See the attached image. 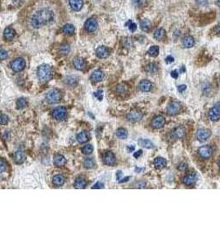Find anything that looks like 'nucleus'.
Returning a JSON list of instances; mask_svg holds the SVG:
<instances>
[{
  "instance_id": "f257e3e1",
  "label": "nucleus",
  "mask_w": 220,
  "mask_h": 248,
  "mask_svg": "<svg viewBox=\"0 0 220 248\" xmlns=\"http://www.w3.org/2000/svg\"><path fill=\"white\" fill-rule=\"evenodd\" d=\"M54 13L49 8H41L31 17V25L36 29H39L44 25H47L54 21Z\"/></svg>"
},
{
  "instance_id": "f03ea898",
  "label": "nucleus",
  "mask_w": 220,
  "mask_h": 248,
  "mask_svg": "<svg viewBox=\"0 0 220 248\" xmlns=\"http://www.w3.org/2000/svg\"><path fill=\"white\" fill-rule=\"evenodd\" d=\"M37 77L41 82L49 81L53 76V71L49 65H42L37 69Z\"/></svg>"
},
{
  "instance_id": "7ed1b4c3",
  "label": "nucleus",
  "mask_w": 220,
  "mask_h": 248,
  "mask_svg": "<svg viewBox=\"0 0 220 248\" xmlns=\"http://www.w3.org/2000/svg\"><path fill=\"white\" fill-rule=\"evenodd\" d=\"M60 99H61V93L58 89H54L50 90L46 95V100L50 104H57L59 103Z\"/></svg>"
},
{
  "instance_id": "20e7f679",
  "label": "nucleus",
  "mask_w": 220,
  "mask_h": 248,
  "mask_svg": "<svg viewBox=\"0 0 220 248\" xmlns=\"http://www.w3.org/2000/svg\"><path fill=\"white\" fill-rule=\"evenodd\" d=\"M52 117L58 121H62L66 118L67 109L64 107H58L52 111Z\"/></svg>"
},
{
  "instance_id": "39448f33",
  "label": "nucleus",
  "mask_w": 220,
  "mask_h": 248,
  "mask_svg": "<svg viewBox=\"0 0 220 248\" xmlns=\"http://www.w3.org/2000/svg\"><path fill=\"white\" fill-rule=\"evenodd\" d=\"M181 109V104L179 102L173 101L167 107V113L168 115L175 116L180 113Z\"/></svg>"
},
{
  "instance_id": "423d86ee",
  "label": "nucleus",
  "mask_w": 220,
  "mask_h": 248,
  "mask_svg": "<svg viewBox=\"0 0 220 248\" xmlns=\"http://www.w3.org/2000/svg\"><path fill=\"white\" fill-rule=\"evenodd\" d=\"M26 66V61L23 58H17L11 63V67L12 71L15 72H20L23 71Z\"/></svg>"
},
{
  "instance_id": "0eeeda50",
  "label": "nucleus",
  "mask_w": 220,
  "mask_h": 248,
  "mask_svg": "<svg viewBox=\"0 0 220 248\" xmlns=\"http://www.w3.org/2000/svg\"><path fill=\"white\" fill-rule=\"evenodd\" d=\"M209 117L211 121H218L220 119V102L217 103L209 111Z\"/></svg>"
},
{
  "instance_id": "6e6552de",
  "label": "nucleus",
  "mask_w": 220,
  "mask_h": 248,
  "mask_svg": "<svg viewBox=\"0 0 220 248\" xmlns=\"http://www.w3.org/2000/svg\"><path fill=\"white\" fill-rule=\"evenodd\" d=\"M212 153H213L212 147L208 145L202 146L198 149V154L203 159H209V157L212 156Z\"/></svg>"
},
{
  "instance_id": "1a4fd4ad",
  "label": "nucleus",
  "mask_w": 220,
  "mask_h": 248,
  "mask_svg": "<svg viewBox=\"0 0 220 248\" xmlns=\"http://www.w3.org/2000/svg\"><path fill=\"white\" fill-rule=\"evenodd\" d=\"M211 137V131L205 128H200L196 132V138L200 141H205Z\"/></svg>"
},
{
  "instance_id": "9d476101",
  "label": "nucleus",
  "mask_w": 220,
  "mask_h": 248,
  "mask_svg": "<svg viewBox=\"0 0 220 248\" xmlns=\"http://www.w3.org/2000/svg\"><path fill=\"white\" fill-rule=\"evenodd\" d=\"M103 163L107 166H113L115 164V156L111 152H106L102 156Z\"/></svg>"
},
{
  "instance_id": "9b49d317",
  "label": "nucleus",
  "mask_w": 220,
  "mask_h": 248,
  "mask_svg": "<svg viewBox=\"0 0 220 248\" xmlns=\"http://www.w3.org/2000/svg\"><path fill=\"white\" fill-rule=\"evenodd\" d=\"M143 113L140 111H131L129 113L126 118L128 119L129 122H140L141 119L143 118Z\"/></svg>"
},
{
  "instance_id": "f8f14e48",
  "label": "nucleus",
  "mask_w": 220,
  "mask_h": 248,
  "mask_svg": "<svg viewBox=\"0 0 220 248\" xmlns=\"http://www.w3.org/2000/svg\"><path fill=\"white\" fill-rule=\"evenodd\" d=\"M166 120L162 116H158L156 118H154L152 121V127L156 128V129H159L162 128V127L165 125Z\"/></svg>"
},
{
  "instance_id": "ddd939ff",
  "label": "nucleus",
  "mask_w": 220,
  "mask_h": 248,
  "mask_svg": "<svg viewBox=\"0 0 220 248\" xmlns=\"http://www.w3.org/2000/svg\"><path fill=\"white\" fill-rule=\"evenodd\" d=\"M85 28L88 32H93L97 28V22L95 19L89 18L85 22Z\"/></svg>"
},
{
  "instance_id": "4468645a",
  "label": "nucleus",
  "mask_w": 220,
  "mask_h": 248,
  "mask_svg": "<svg viewBox=\"0 0 220 248\" xmlns=\"http://www.w3.org/2000/svg\"><path fill=\"white\" fill-rule=\"evenodd\" d=\"M96 54L97 57H99L101 59H105V58H107L109 56L110 52L106 46H100L96 49Z\"/></svg>"
},
{
  "instance_id": "2eb2a0df",
  "label": "nucleus",
  "mask_w": 220,
  "mask_h": 248,
  "mask_svg": "<svg viewBox=\"0 0 220 248\" xmlns=\"http://www.w3.org/2000/svg\"><path fill=\"white\" fill-rule=\"evenodd\" d=\"M197 181V177L195 174H187L184 177L183 180V184L185 185H187V186H191V185H194L195 183Z\"/></svg>"
},
{
  "instance_id": "dca6fc26",
  "label": "nucleus",
  "mask_w": 220,
  "mask_h": 248,
  "mask_svg": "<svg viewBox=\"0 0 220 248\" xmlns=\"http://www.w3.org/2000/svg\"><path fill=\"white\" fill-rule=\"evenodd\" d=\"M139 87H140V89L141 91H143V92H148V91H150L151 89H152L153 84H152L149 80L143 79V80H142V81L140 83Z\"/></svg>"
},
{
  "instance_id": "f3484780",
  "label": "nucleus",
  "mask_w": 220,
  "mask_h": 248,
  "mask_svg": "<svg viewBox=\"0 0 220 248\" xmlns=\"http://www.w3.org/2000/svg\"><path fill=\"white\" fill-rule=\"evenodd\" d=\"M54 164H55V166L58 167L64 166L66 164V159L63 155H59V154L56 155L54 157Z\"/></svg>"
},
{
  "instance_id": "a211bd4d",
  "label": "nucleus",
  "mask_w": 220,
  "mask_h": 248,
  "mask_svg": "<svg viewBox=\"0 0 220 248\" xmlns=\"http://www.w3.org/2000/svg\"><path fill=\"white\" fill-rule=\"evenodd\" d=\"M69 4L74 11H79L83 6V0H69Z\"/></svg>"
},
{
  "instance_id": "6ab92c4d",
  "label": "nucleus",
  "mask_w": 220,
  "mask_h": 248,
  "mask_svg": "<svg viewBox=\"0 0 220 248\" xmlns=\"http://www.w3.org/2000/svg\"><path fill=\"white\" fill-rule=\"evenodd\" d=\"M14 160L15 162L17 164H22L25 161V159H26V156H25V154L24 152L22 151H17V152L14 153Z\"/></svg>"
},
{
  "instance_id": "aec40b11",
  "label": "nucleus",
  "mask_w": 220,
  "mask_h": 248,
  "mask_svg": "<svg viewBox=\"0 0 220 248\" xmlns=\"http://www.w3.org/2000/svg\"><path fill=\"white\" fill-rule=\"evenodd\" d=\"M153 165L157 169H163L167 166V160L162 157H157L154 160Z\"/></svg>"
},
{
  "instance_id": "412c9836",
  "label": "nucleus",
  "mask_w": 220,
  "mask_h": 248,
  "mask_svg": "<svg viewBox=\"0 0 220 248\" xmlns=\"http://www.w3.org/2000/svg\"><path fill=\"white\" fill-rule=\"evenodd\" d=\"M185 134H186V132H185V129L183 127H176L175 129L173 130L172 137L176 139H180V138L184 137Z\"/></svg>"
},
{
  "instance_id": "4be33fe9",
  "label": "nucleus",
  "mask_w": 220,
  "mask_h": 248,
  "mask_svg": "<svg viewBox=\"0 0 220 248\" xmlns=\"http://www.w3.org/2000/svg\"><path fill=\"white\" fill-rule=\"evenodd\" d=\"M90 139V135L88 132H82L77 135V141L79 143H86Z\"/></svg>"
},
{
  "instance_id": "5701e85b",
  "label": "nucleus",
  "mask_w": 220,
  "mask_h": 248,
  "mask_svg": "<svg viewBox=\"0 0 220 248\" xmlns=\"http://www.w3.org/2000/svg\"><path fill=\"white\" fill-rule=\"evenodd\" d=\"M52 182L53 184L57 186V187H59V186H62L64 184L65 182V179L64 177L61 175V174H56L53 177V180H52Z\"/></svg>"
},
{
  "instance_id": "b1692460",
  "label": "nucleus",
  "mask_w": 220,
  "mask_h": 248,
  "mask_svg": "<svg viewBox=\"0 0 220 248\" xmlns=\"http://www.w3.org/2000/svg\"><path fill=\"white\" fill-rule=\"evenodd\" d=\"M73 65H74V67H75L77 70H78V71L83 70L85 67L84 60L83 59V58H80V57L75 58L74 60H73Z\"/></svg>"
},
{
  "instance_id": "393cba45",
  "label": "nucleus",
  "mask_w": 220,
  "mask_h": 248,
  "mask_svg": "<svg viewBox=\"0 0 220 248\" xmlns=\"http://www.w3.org/2000/svg\"><path fill=\"white\" fill-rule=\"evenodd\" d=\"M87 186V181L84 178H77L74 182V188L77 189H84Z\"/></svg>"
},
{
  "instance_id": "a878e982",
  "label": "nucleus",
  "mask_w": 220,
  "mask_h": 248,
  "mask_svg": "<svg viewBox=\"0 0 220 248\" xmlns=\"http://www.w3.org/2000/svg\"><path fill=\"white\" fill-rule=\"evenodd\" d=\"M15 34H16L15 30L12 27H7L6 29L4 30V37H5V39H7L8 41H11L14 38Z\"/></svg>"
},
{
  "instance_id": "bb28decb",
  "label": "nucleus",
  "mask_w": 220,
  "mask_h": 248,
  "mask_svg": "<svg viewBox=\"0 0 220 248\" xmlns=\"http://www.w3.org/2000/svg\"><path fill=\"white\" fill-rule=\"evenodd\" d=\"M103 77H104V74H103L102 71L97 70V71H95L92 73L91 79L93 82H99L102 79Z\"/></svg>"
},
{
  "instance_id": "cd10ccee",
  "label": "nucleus",
  "mask_w": 220,
  "mask_h": 248,
  "mask_svg": "<svg viewBox=\"0 0 220 248\" xmlns=\"http://www.w3.org/2000/svg\"><path fill=\"white\" fill-rule=\"evenodd\" d=\"M194 45V37L191 36H187L184 38L183 40V46L186 48H191L193 47Z\"/></svg>"
},
{
  "instance_id": "c85d7f7f",
  "label": "nucleus",
  "mask_w": 220,
  "mask_h": 248,
  "mask_svg": "<svg viewBox=\"0 0 220 248\" xmlns=\"http://www.w3.org/2000/svg\"><path fill=\"white\" fill-rule=\"evenodd\" d=\"M138 143L140 146H143V147H145V148H153V142L148 140V139H140L138 141Z\"/></svg>"
},
{
  "instance_id": "c756f323",
  "label": "nucleus",
  "mask_w": 220,
  "mask_h": 248,
  "mask_svg": "<svg viewBox=\"0 0 220 248\" xmlns=\"http://www.w3.org/2000/svg\"><path fill=\"white\" fill-rule=\"evenodd\" d=\"M115 90H116V93H117L118 94H120V95H125V94H126L127 93H128V86L126 85H124V84H121V85H119L116 87V89H115Z\"/></svg>"
},
{
  "instance_id": "7c9ffc66",
  "label": "nucleus",
  "mask_w": 220,
  "mask_h": 248,
  "mask_svg": "<svg viewBox=\"0 0 220 248\" xmlns=\"http://www.w3.org/2000/svg\"><path fill=\"white\" fill-rule=\"evenodd\" d=\"M140 27L143 32H148L151 27V22L148 19H143L140 22Z\"/></svg>"
},
{
  "instance_id": "2f4dec72",
  "label": "nucleus",
  "mask_w": 220,
  "mask_h": 248,
  "mask_svg": "<svg viewBox=\"0 0 220 248\" xmlns=\"http://www.w3.org/2000/svg\"><path fill=\"white\" fill-rule=\"evenodd\" d=\"M165 30L162 28H159L154 32V38L158 41H161L165 37Z\"/></svg>"
},
{
  "instance_id": "473e14b6",
  "label": "nucleus",
  "mask_w": 220,
  "mask_h": 248,
  "mask_svg": "<svg viewBox=\"0 0 220 248\" xmlns=\"http://www.w3.org/2000/svg\"><path fill=\"white\" fill-rule=\"evenodd\" d=\"M63 32L65 33L66 35H72V34L74 33V31H75V28L73 25L71 24H66L64 26H63Z\"/></svg>"
},
{
  "instance_id": "72a5a7b5",
  "label": "nucleus",
  "mask_w": 220,
  "mask_h": 248,
  "mask_svg": "<svg viewBox=\"0 0 220 248\" xmlns=\"http://www.w3.org/2000/svg\"><path fill=\"white\" fill-rule=\"evenodd\" d=\"M116 136H117L120 139H125L126 137H128V132L127 130L123 128V127H121L119 128L116 131Z\"/></svg>"
},
{
  "instance_id": "f704fd0d",
  "label": "nucleus",
  "mask_w": 220,
  "mask_h": 248,
  "mask_svg": "<svg viewBox=\"0 0 220 248\" xmlns=\"http://www.w3.org/2000/svg\"><path fill=\"white\" fill-rule=\"evenodd\" d=\"M158 70V65L155 63L149 64V65H148V66L146 67V71L148 73H149V74H155V73H157Z\"/></svg>"
},
{
  "instance_id": "c9c22d12",
  "label": "nucleus",
  "mask_w": 220,
  "mask_h": 248,
  "mask_svg": "<svg viewBox=\"0 0 220 248\" xmlns=\"http://www.w3.org/2000/svg\"><path fill=\"white\" fill-rule=\"evenodd\" d=\"M83 166L87 169H92L93 167H95L96 166L95 160H94V159H92V158H88V159L84 160Z\"/></svg>"
},
{
  "instance_id": "e433bc0d",
  "label": "nucleus",
  "mask_w": 220,
  "mask_h": 248,
  "mask_svg": "<svg viewBox=\"0 0 220 248\" xmlns=\"http://www.w3.org/2000/svg\"><path fill=\"white\" fill-rule=\"evenodd\" d=\"M148 53L151 56L156 57V56L158 55V53H159V47H158V46H151L150 48L148 49Z\"/></svg>"
},
{
  "instance_id": "4c0bfd02",
  "label": "nucleus",
  "mask_w": 220,
  "mask_h": 248,
  "mask_svg": "<svg viewBox=\"0 0 220 248\" xmlns=\"http://www.w3.org/2000/svg\"><path fill=\"white\" fill-rule=\"evenodd\" d=\"M93 152V146L91 144H88L82 148V152L84 155H90Z\"/></svg>"
},
{
  "instance_id": "58836bf2",
  "label": "nucleus",
  "mask_w": 220,
  "mask_h": 248,
  "mask_svg": "<svg viewBox=\"0 0 220 248\" xmlns=\"http://www.w3.org/2000/svg\"><path fill=\"white\" fill-rule=\"evenodd\" d=\"M26 104H27V102H26V100L24 98H20V99H18V101H17V107H18V109L24 108V107L26 106Z\"/></svg>"
},
{
  "instance_id": "ea45409f",
  "label": "nucleus",
  "mask_w": 220,
  "mask_h": 248,
  "mask_svg": "<svg viewBox=\"0 0 220 248\" xmlns=\"http://www.w3.org/2000/svg\"><path fill=\"white\" fill-rule=\"evenodd\" d=\"M125 26H128V28L129 29L130 32H134L137 29V25H136L135 22H132L131 20H129L128 22L125 23Z\"/></svg>"
},
{
  "instance_id": "a19ab883",
  "label": "nucleus",
  "mask_w": 220,
  "mask_h": 248,
  "mask_svg": "<svg viewBox=\"0 0 220 248\" xmlns=\"http://www.w3.org/2000/svg\"><path fill=\"white\" fill-rule=\"evenodd\" d=\"M60 52H61V53L64 54V55H67V54L70 52L69 46L67 44L63 45L62 46H61V48H60Z\"/></svg>"
},
{
  "instance_id": "79ce46f5",
  "label": "nucleus",
  "mask_w": 220,
  "mask_h": 248,
  "mask_svg": "<svg viewBox=\"0 0 220 248\" xmlns=\"http://www.w3.org/2000/svg\"><path fill=\"white\" fill-rule=\"evenodd\" d=\"M7 122H8V117H7V115L2 113V115H1V118H0V123H1L2 125H6Z\"/></svg>"
},
{
  "instance_id": "37998d69",
  "label": "nucleus",
  "mask_w": 220,
  "mask_h": 248,
  "mask_svg": "<svg viewBox=\"0 0 220 248\" xmlns=\"http://www.w3.org/2000/svg\"><path fill=\"white\" fill-rule=\"evenodd\" d=\"M94 96L98 100H102L103 99V91L102 90H98V91H96V92L94 93Z\"/></svg>"
},
{
  "instance_id": "c03bdc74",
  "label": "nucleus",
  "mask_w": 220,
  "mask_h": 248,
  "mask_svg": "<svg viewBox=\"0 0 220 248\" xmlns=\"http://www.w3.org/2000/svg\"><path fill=\"white\" fill-rule=\"evenodd\" d=\"M7 167V163L5 162L4 159L1 160V163H0V168H1V173H4V170Z\"/></svg>"
},
{
  "instance_id": "a18cd8bd",
  "label": "nucleus",
  "mask_w": 220,
  "mask_h": 248,
  "mask_svg": "<svg viewBox=\"0 0 220 248\" xmlns=\"http://www.w3.org/2000/svg\"><path fill=\"white\" fill-rule=\"evenodd\" d=\"M103 188H104V185H103V183H102V182H97V183H96L95 185H94V186L92 187V189H103Z\"/></svg>"
},
{
  "instance_id": "49530a36",
  "label": "nucleus",
  "mask_w": 220,
  "mask_h": 248,
  "mask_svg": "<svg viewBox=\"0 0 220 248\" xmlns=\"http://www.w3.org/2000/svg\"><path fill=\"white\" fill-rule=\"evenodd\" d=\"M0 57H1V60H4L6 59V58L7 57V52L2 49V50H1V52H0Z\"/></svg>"
},
{
  "instance_id": "de8ad7c7",
  "label": "nucleus",
  "mask_w": 220,
  "mask_h": 248,
  "mask_svg": "<svg viewBox=\"0 0 220 248\" xmlns=\"http://www.w3.org/2000/svg\"><path fill=\"white\" fill-rule=\"evenodd\" d=\"M187 167H188L187 164L183 162V163H181L179 165V166H178V170H181V171H185V170L187 169Z\"/></svg>"
},
{
  "instance_id": "09e8293b",
  "label": "nucleus",
  "mask_w": 220,
  "mask_h": 248,
  "mask_svg": "<svg viewBox=\"0 0 220 248\" xmlns=\"http://www.w3.org/2000/svg\"><path fill=\"white\" fill-rule=\"evenodd\" d=\"M145 186H146V183L143 181H140L136 184V188H140V189H141V188H144Z\"/></svg>"
},
{
  "instance_id": "8fccbe9b",
  "label": "nucleus",
  "mask_w": 220,
  "mask_h": 248,
  "mask_svg": "<svg viewBox=\"0 0 220 248\" xmlns=\"http://www.w3.org/2000/svg\"><path fill=\"white\" fill-rule=\"evenodd\" d=\"M177 89H178V91L180 93H182L184 92L186 89V85H179L178 87H177Z\"/></svg>"
},
{
  "instance_id": "3c124183",
  "label": "nucleus",
  "mask_w": 220,
  "mask_h": 248,
  "mask_svg": "<svg viewBox=\"0 0 220 248\" xmlns=\"http://www.w3.org/2000/svg\"><path fill=\"white\" fill-rule=\"evenodd\" d=\"M178 75H179V73H178V71H172V72H171V76L172 77V78L174 79H177L178 78Z\"/></svg>"
},
{
  "instance_id": "603ef678",
  "label": "nucleus",
  "mask_w": 220,
  "mask_h": 248,
  "mask_svg": "<svg viewBox=\"0 0 220 248\" xmlns=\"http://www.w3.org/2000/svg\"><path fill=\"white\" fill-rule=\"evenodd\" d=\"M142 154H143V151H142V150H140V151H138V152L134 153V158H139L140 156H141Z\"/></svg>"
},
{
  "instance_id": "864d4df0",
  "label": "nucleus",
  "mask_w": 220,
  "mask_h": 248,
  "mask_svg": "<svg viewBox=\"0 0 220 248\" xmlns=\"http://www.w3.org/2000/svg\"><path fill=\"white\" fill-rule=\"evenodd\" d=\"M173 61H174V58H173L172 56H169L166 58V62H167V63H168V64L172 63Z\"/></svg>"
},
{
  "instance_id": "5fc2aeb1",
  "label": "nucleus",
  "mask_w": 220,
  "mask_h": 248,
  "mask_svg": "<svg viewBox=\"0 0 220 248\" xmlns=\"http://www.w3.org/2000/svg\"><path fill=\"white\" fill-rule=\"evenodd\" d=\"M197 3H198L200 5H201V6H204V5H205V4H207V0H197Z\"/></svg>"
},
{
  "instance_id": "6e6d98bb",
  "label": "nucleus",
  "mask_w": 220,
  "mask_h": 248,
  "mask_svg": "<svg viewBox=\"0 0 220 248\" xmlns=\"http://www.w3.org/2000/svg\"><path fill=\"white\" fill-rule=\"evenodd\" d=\"M127 151H128V152H133L134 151V146H128Z\"/></svg>"
},
{
  "instance_id": "4d7b16f0",
  "label": "nucleus",
  "mask_w": 220,
  "mask_h": 248,
  "mask_svg": "<svg viewBox=\"0 0 220 248\" xmlns=\"http://www.w3.org/2000/svg\"><path fill=\"white\" fill-rule=\"evenodd\" d=\"M129 180V176H127V177L123 178V180H118V181H119V183H124V182L128 181Z\"/></svg>"
},
{
  "instance_id": "13d9d810",
  "label": "nucleus",
  "mask_w": 220,
  "mask_h": 248,
  "mask_svg": "<svg viewBox=\"0 0 220 248\" xmlns=\"http://www.w3.org/2000/svg\"><path fill=\"white\" fill-rule=\"evenodd\" d=\"M215 30H216V32L218 34H219V35L220 36V23L219 24V25H218V26H216V28H215Z\"/></svg>"
},
{
  "instance_id": "bf43d9fd",
  "label": "nucleus",
  "mask_w": 220,
  "mask_h": 248,
  "mask_svg": "<svg viewBox=\"0 0 220 248\" xmlns=\"http://www.w3.org/2000/svg\"><path fill=\"white\" fill-rule=\"evenodd\" d=\"M116 175H117V179L119 180H121V175H122V172H121V171H118L117 174H116Z\"/></svg>"
},
{
  "instance_id": "052dcab7",
  "label": "nucleus",
  "mask_w": 220,
  "mask_h": 248,
  "mask_svg": "<svg viewBox=\"0 0 220 248\" xmlns=\"http://www.w3.org/2000/svg\"><path fill=\"white\" fill-rule=\"evenodd\" d=\"M144 169L143 168H142V169H140V168H136V171H140V170H143Z\"/></svg>"
},
{
  "instance_id": "680f3d73",
  "label": "nucleus",
  "mask_w": 220,
  "mask_h": 248,
  "mask_svg": "<svg viewBox=\"0 0 220 248\" xmlns=\"http://www.w3.org/2000/svg\"><path fill=\"white\" fill-rule=\"evenodd\" d=\"M217 5L220 7V0H218V1H217Z\"/></svg>"
},
{
  "instance_id": "e2e57ef3",
  "label": "nucleus",
  "mask_w": 220,
  "mask_h": 248,
  "mask_svg": "<svg viewBox=\"0 0 220 248\" xmlns=\"http://www.w3.org/2000/svg\"><path fill=\"white\" fill-rule=\"evenodd\" d=\"M219 169H220V160H219Z\"/></svg>"
}]
</instances>
